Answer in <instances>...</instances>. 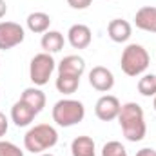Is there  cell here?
<instances>
[{"mask_svg":"<svg viewBox=\"0 0 156 156\" xmlns=\"http://www.w3.org/2000/svg\"><path fill=\"white\" fill-rule=\"evenodd\" d=\"M102 156H127V151L120 142L113 140V142H107L102 147Z\"/></svg>","mask_w":156,"mask_h":156,"instance_id":"ffe728a7","label":"cell"},{"mask_svg":"<svg viewBox=\"0 0 156 156\" xmlns=\"http://www.w3.org/2000/svg\"><path fill=\"white\" fill-rule=\"evenodd\" d=\"M85 71V60L78 55H67L58 64V75H71V76H82Z\"/></svg>","mask_w":156,"mask_h":156,"instance_id":"7c38bea8","label":"cell"},{"mask_svg":"<svg viewBox=\"0 0 156 156\" xmlns=\"http://www.w3.org/2000/svg\"><path fill=\"white\" fill-rule=\"evenodd\" d=\"M151 64V56L147 53V49L140 44H129L123 53H122V58H120V66H122V71L127 75V76H140L147 71Z\"/></svg>","mask_w":156,"mask_h":156,"instance_id":"3957f363","label":"cell"},{"mask_svg":"<svg viewBox=\"0 0 156 156\" xmlns=\"http://www.w3.org/2000/svg\"><path fill=\"white\" fill-rule=\"evenodd\" d=\"M7 129H9V122H7L5 115H4V113L0 111V140H2V136H5Z\"/></svg>","mask_w":156,"mask_h":156,"instance_id":"603a6c76","label":"cell"},{"mask_svg":"<svg viewBox=\"0 0 156 156\" xmlns=\"http://www.w3.org/2000/svg\"><path fill=\"white\" fill-rule=\"evenodd\" d=\"M67 40L75 49H85V47H89L93 35H91V29L85 24H75L67 31Z\"/></svg>","mask_w":156,"mask_h":156,"instance_id":"30bf717a","label":"cell"},{"mask_svg":"<svg viewBox=\"0 0 156 156\" xmlns=\"http://www.w3.org/2000/svg\"><path fill=\"white\" fill-rule=\"evenodd\" d=\"M131 33H133V27H131V24H129L127 20H123V18H115V20H111L109 26H107V35H109V38L113 40V42H116V44L127 42V40L131 38Z\"/></svg>","mask_w":156,"mask_h":156,"instance_id":"4fadbf2b","label":"cell"},{"mask_svg":"<svg viewBox=\"0 0 156 156\" xmlns=\"http://www.w3.org/2000/svg\"><path fill=\"white\" fill-rule=\"evenodd\" d=\"M138 93L142 96H156V75L149 73L138 80Z\"/></svg>","mask_w":156,"mask_h":156,"instance_id":"d6986e66","label":"cell"},{"mask_svg":"<svg viewBox=\"0 0 156 156\" xmlns=\"http://www.w3.org/2000/svg\"><path fill=\"white\" fill-rule=\"evenodd\" d=\"M20 100L26 102L27 105H31L37 113H40V111L45 107V94L40 91L37 85H35V87H27V89H24Z\"/></svg>","mask_w":156,"mask_h":156,"instance_id":"e0dca14e","label":"cell"},{"mask_svg":"<svg viewBox=\"0 0 156 156\" xmlns=\"http://www.w3.org/2000/svg\"><path fill=\"white\" fill-rule=\"evenodd\" d=\"M154 109H156V96H154Z\"/></svg>","mask_w":156,"mask_h":156,"instance_id":"4316f807","label":"cell"},{"mask_svg":"<svg viewBox=\"0 0 156 156\" xmlns=\"http://www.w3.org/2000/svg\"><path fill=\"white\" fill-rule=\"evenodd\" d=\"M38 156H55V154H47V153H42V154H38Z\"/></svg>","mask_w":156,"mask_h":156,"instance_id":"484cf974","label":"cell"},{"mask_svg":"<svg viewBox=\"0 0 156 156\" xmlns=\"http://www.w3.org/2000/svg\"><path fill=\"white\" fill-rule=\"evenodd\" d=\"M58 93L62 94H73L80 85V78L78 76H71V75H58L56 82H55Z\"/></svg>","mask_w":156,"mask_h":156,"instance_id":"ac0fdd59","label":"cell"},{"mask_svg":"<svg viewBox=\"0 0 156 156\" xmlns=\"http://www.w3.org/2000/svg\"><path fill=\"white\" fill-rule=\"evenodd\" d=\"M37 115H38V113H37L31 105H27L26 102H22V100L15 102L13 107H11V120H13V123H15L16 127H27V125L35 120Z\"/></svg>","mask_w":156,"mask_h":156,"instance_id":"9c48e42d","label":"cell"},{"mask_svg":"<svg viewBox=\"0 0 156 156\" xmlns=\"http://www.w3.org/2000/svg\"><path fill=\"white\" fill-rule=\"evenodd\" d=\"M83 118H85V107L78 100L64 98L53 105V122L60 127H73Z\"/></svg>","mask_w":156,"mask_h":156,"instance_id":"277c9868","label":"cell"},{"mask_svg":"<svg viewBox=\"0 0 156 156\" xmlns=\"http://www.w3.org/2000/svg\"><path fill=\"white\" fill-rule=\"evenodd\" d=\"M5 13H7V4H5V0H0V18H4Z\"/></svg>","mask_w":156,"mask_h":156,"instance_id":"d4e9b609","label":"cell"},{"mask_svg":"<svg viewBox=\"0 0 156 156\" xmlns=\"http://www.w3.org/2000/svg\"><path fill=\"white\" fill-rule=\"evenodd\" d=\"M26 38V31L16 22H0V49L7 51L20 45Z\"/></svg>","mask_w":156,"mask_h":156,"instance_id":"8992f818","label":"cell"},{"mask_svg":"<svg viewBox=\"0 0 156 156\" xmlns=\"http://www.w3.org/2000/svg\"><path fill=\"white\" fill-rule=\"evenodd\" d=\"M71 154L73 156H96L94 140L91 136H76L71 142Z\"/></svg>","mask_w":156,"mask_h":156,"instance_id":"2e32d148","label":"cell"},{"mask_svg":"<svg viewBox=\"0 0 156 156\" xmlns=\"http://www.w3.org/2000/svg\"><path fill=\"white\" fill-rule=\"evenodd\" d=\"M134 24L138 29L156 33V7L154 5H144L136 11L134 15Z\"/></svg>","mask_w":156,"mask_h":156,"instance_id":"8fae6325","label":"cell"},{"mask_svg":"<svg viewBox=\"0 0 156 156\" xmlns=\"http://www.w3.org/2000/svg\"><path fill=\"white\" fill-rule=\"evenodd\" d=\"M67 4H69L73 9L82 11V9H87V7L93 4V0H67Z\"/></svg>","mask_w":156,"mask_h":156,"instance_id":"7402d4cb","label":"cell"},{"mask_svg":"<svg viewBox=\"0 0 156 156\" xmlns=\"http://www.w3.org/2000/svg\"><path fill=\"white\" fill-rule=\"evenodd\" d=\"M118 122H120L123 136L129 142L144 140V136L147 133V125H145V116H144L142 105H138L136 102L123 104L118 113Z\"/></svg>","mask_w":156,"mask_h":156,"instance_id":"6da1fadb","label":"cell"},{"mask_svg":"<svg viewBox=\"0 0 156 156\" xmlns=\"http://www.w3.org/2000/svg\"><path fill=\"white\" fill-rule=\"evenodd\" d=\"M89 83L93 85V89H96L100 93H107L115 87V75L107 67L96 66L89 71Z\"/></svg>","mask_w":156,"mask_h":156,"instance_id":"ba28073f","label":"cell"},{"mask_svg":"<svg viewBox=\"0 0 156 156\" xmlns=\"http://www.w3.org/2000/svg\"><path fill=\"white\" fill-rule=\"evenodd\" d=\"M56 64H55V58L49 55V53H38L31 58V64H29V78L31 82L42 87L49 82V78L53 75Z\"/></svg>","mask_w":156,"mask_h":156,"instance_id":"5b68a950","label":"cell"},{"mask_svg":"<svg viewBox=\"0 0 156 156\" xmlns=\"http://www.w3.org/2000/svg\"><path fill=\"white\" fill-rule=\"evenodd\" d=\"M64 44H66V38L60 31H45L42 35V40H40V45L44 49V53H58L60 49H64Z\"/></svg>","mask_w":156,"mask_h":156,"instance_id":"5bb4252c","label":"cell"},{"mask_svg":"<svg viewBox=\"0 0 156 156\" xmlns=\"http://www.w3.org/2000/svg\"><path fill=\"white\" fill-rule=\"evenodd\" d=\"M0 156H24V151L13 142L0 140Z\"/></svg>","mask_w":156,"mask_h":156,"instance_id":"44dd1931","label":"cell"},{"mask_svg":"<svg viewBox=\"0 0 156 156\" xmlns=\"http://www.w3.org/2000/svg\"><path fill=\"white\" fill-rule=\"evenodd\" d=\"M56 144H58V133L49 123H38L31 127L24 136V147L33 154H42L47 149H53Z\"/></svg>","mask_w":156,"mask_h":156,"instance_id":"7a4b0ae2","label":"cell"},{"mask_svg":"<svg viewBox=\"0 0 156 156\" xmlns=\"http://www.w3.org/2000/svg\"><path fill=\"white\" fill-rule=\"evenodd\" d=\"M120 109H122V104H120V100H118L116 96L104 94V96L98 98V102L94 105V115L102 122H111V120L118 118Z\"/></svg>","mask_w":156,"mask_h":156,"instance_id":"52a82bcc","label":"cell"},{"mask_svg":"<svg viewBox=\"0 0 156 156\" xmlns=\"http://www.w3.org/2000/svg\"><path fill=\"white\" fill-rule=\"evenodd\" d=\"M27 29L31 33H37V35H44L45 31H49V26H51V16L44 11H35L27 16Z\"/></svg>","mask_w":156,"mask_h":156,"instance_id":"9a60e30c","label":"cell"},{"mask_svg":"<svg viewBox=\"0 0 156 156\" xmlns=\"http://www.w3.org/2000/svg\"><path fill=\"white\" fill-rule=\"evenodd\" d=\"M136 156H156V149H151V147H144V149H140Z\"/></svg>","mask_w":156,"mask_h":156,"instance_id":"cb8c5ba5","label":"cell"}]
</instances>
